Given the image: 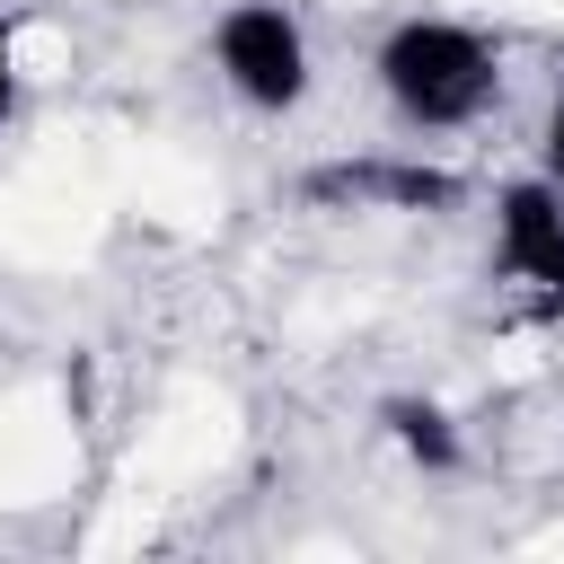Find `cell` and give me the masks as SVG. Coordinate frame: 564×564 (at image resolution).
<instances>
[{
    "label": "cell",
    "mask_w": 564,
    "mask_h": 564,
    "mask_svg": "<svg viewBox=\"0 0 564 564\" xmlns=\"http://www.w3.org/2000/svg\"><path fill=\"white\" fill-rule=\"evenodd\" d=\"M370 70H379V97L405 132H467L502 97V44L467 18H441V9L397 18L379 35Z\"/></svg>",
    "instance_id": "6da1fadb"
},
{
    "label": "cell",
    "mask_w": 564,
    "mask_h": 564,
    "mask_svg": "<svg viewBox=\"0 0 564 564\" xmlns=\"http://www.w3.org/2000/svg\"><path fill=\"white\" fill-rule=\"evenodd\" d=\"M18 9H0V123L18 115V97H26V62H18Z\"/></svg>",
    "instance_id": "8992f818"
},
{
    "label": "cell",
    "mask_w": 564,
    "mask_h": 564,
    "mask_svg": "<svg viewBox=\"0 0 564 564\" xmlns=\"http://www.w3.org/2000/svg\"><path fill=\"white\" fill-rule=\"evenodd\" d=\"M370 423H379V441H388L405 467H423V476H458V467H467L458 414H449L441 397H423V388H388V397L370 405Z\"/></svg>",
    "instance_id": "5b68a950"
},
{
    "label": "cell",
    "mask_w": 564,
    "mask_h": 564,
    "mask_svg": "<svg viewBox=\"0 0 564 564\" xmlns=\"http://www.w3.org/2000/svg\"><path fill=\"white\" fill-rule=\"evenodd\" d=\"M538 176L564 194V88H555V106H546V123H538Z\"/></svg>",
    "instance_id": "52a82bcc"
},
{
    "label": "cell",
    "mask_w": 564,
    "mask_h": 564,
    "mask_svg": "<svg viewBox=\"0 0 564 564\" xmlns=\"http://www.w3.org/2000/svg\"><path fill=\"white\" fill-rule=\"evenodd\" d=\"M308 203H352V212H449L467 194L458 167H432V159H397V150H370V159H326L300 176Z\"/></svg>",
    "instance_id": "277c9868"
},
{
    "label": "cell",
    "mask_w": 564,
    "mask_h": 564,
    "mask_svg": "<svg viewBox=\"0 0 564 564\" xmlns=\"http://www.w3.org/2000/svg\"><path fill=\"white\" fill-rule=\"evenodd\" d=\"M212 70L238 106L256 115H300L308 88H317V53H308V26L291 0H229L212 18Z\"/></svg>",
    "instance_id": "7a4b0ae2"
},
{
    "label": "cell",
    "mask_w": 564,
    "mask_h": 564,
    "mask_svg": "<svg viewBox=\"0 0 564 564\" xmlns=\"http://www.w3.org/2000/svg\"><path fill=\"white\" fill-rule=\"evenodd\" d=\"M494 273L546 308H564V194L546 176L494 185Z\"/></svg>",
    "instance_id": "3957f363"
}]
</instances>
